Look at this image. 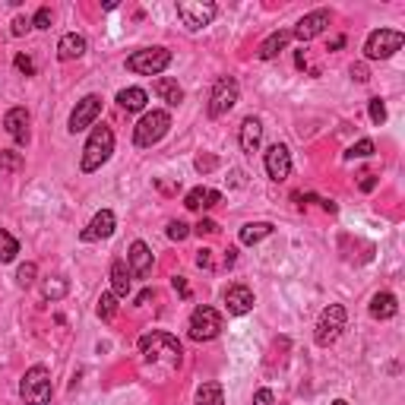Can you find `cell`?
Wrapping results in <instances>:
<instances>
[{
	"instance_id": "obj_1",
	"label": "cell",
	"mask_w": 405,
	"mask_h": 405,
	"mask_svg": "<svg viewBox=\"0 0 405 405\" xmlns=\"http://www.w3.org/2000/svg\"><path fill=\"white\" fill-rule=\"evenodd\" d=\"M139 355L146 358L149 364H165V367H178L181 358H184V349L181 342L171 336V333H162V330H152L146 336H139Z\"/></svg>"
},
{
	"instance_id": "obj_2",
	"label": "cell",
	"mask_w": 405,
	"mask_h": 405,
	"mask_svg": "<svg viewBox=\"0 0 405 405\" xmlns=\"http://www.w3.org/2000/svg\"><path fill=\"white\" fill-rule=\"evenodd\" d=\"M111 152H114V133H111V127H105V124L95 127L83 146V162H79V168H83L86 174L98 171V168L111 158Z\"/></svg>"
},
{
	"instance_id": "obj_3",
	"label": "cell",
	"mask_w": 405,
	"mask_h": 405,
	"mask_svg": "<svg viewBox=\"0 0 405 405\" xmlns=\"http://www.w3.org/2000/svg\"><path fill=\"white\" fill-rule=\"evenodd\" d=\"M168 130H171V114L168 111H146L139 117V124L133 127V143H137V149H152L155 143L165 139Z\"/></svg>"
},
{
	"instance_id": "obj_4",
	"label": "cell",
	"mask_w": 405,
	"mask_h": 405,
	"mask_svg": "<svg viewBox=\"0 0 405 405\" xmlns=\"http://www.w3.org/2000/svg\"><path fill=\"white\" fill-rule=\"evenodd\" d=\"M20 392H22V402L26 405H51V371L45 364H35L29 367L26 377L20 383Z\"/></svg>"
},
{
	"instance_id": "obj_5",
	"label": "cell",
	"mask_w": 405,
	"mask_h": 405,
	"mask_svg": "<svg viewBox=\"0 0 405 405\" xmlns=\"http://www.w3.org/2000/svg\"><path fill=\"white\" fill-rule=\"evenodd\" d=\"M168 67H171V51L162 48V45L133 51V54L127 57V70H130V73H139V76H158V73H165Z\"/></svg>"
},
{
	"instance_id": "obj_6",
	"label": "cell",
	"mask_w": 405,
	"mask_h": 405,
	"mask_svg": "<svg viewBox=\"0 0 405 405\" xmlns=\"http://www.w3.org/2000/svg\"><path fill=\"white\" fill-rule=\"evenodd\" d=\"M405 45V35L399 29H374L364 42V57L367 61H390L399 48Z\"/></svg>"
},
{
	"instance_id": "obj_7",
	"label": "cell",
	"mask_w": 405,
	"mask_h": 405,
	"mask_svg": "<svg viewBox=\"0 0 405 405\" xmlns=\"http://www.w3.org/2000/svg\"><path fill=\"white\" fill-rule=\"evenodd\" d=\"M345 320H349V314H345V307H342V304H330V307H326L320 316H316L314 342L320 345V349H330V345L336 342L339 336H342Z\"/></svg>"
},
{
	"instance_id": "obj_8",
	"label": "cell",
	"mask_w": 405,
	"mask_h": 405,
	"mask_svg": "<svg viewBox=\"0 0 405 405\" xmlns=\"http://www.w3.org/2000/svg\"><path fill=\"white\" fill-rule=\"evenodd\" d=\"M187 333H190L193 342H209V339H215L222 333V314L215 307H209V304H199L190 314Z\"/></svg>"
},
{
	"instance_id": "obj_9",
	"label": "cell",
	"mask_w": 405,
	"mask_h": 405,
	"mask_svg": "<svg viewBox=\"0 0 405 405\" xmlns=\"http://www.w3.org/2000/svg\"><path fill=\"white\" fill-rule=\"evenodd\" d=\"M238 79L234 76H219L213 83V92H209V117H222L238 105Z\"/></svg>"
},
{
	"instance_id": "obj_10",
	"label": "cell",
	"mask_w": 405,
	"mask_h": 405,
	"mask_svg": "<svg viewBox=\"0 0 405 405\" xmlns=\"http://www.w3.org/2000/svg\"><path fill=\"white\" fill-rule=\"evenodd\" d=\"M215 13H219V7L209 3V0H181V3H178V16H181V22H184L190 32L206 29L209 22L215 20Z\"/></svg>"
},
{
	"instance_id": "obj_11",
	"label": "cell",
	"mask_w": 405,
	"mask_h": 405,
	"mask_svg": "<svg viewBox=\"0 0 405 405\" xmlns=\"http://www.w3.org/2000/svg\"><path fill=\"white\" fill-rule=\"evenodd\" d=\"M102 105H105V98L102 95H83L79 102H76V108H73V114H70V127L67 130L70 133H83V130H89L92 124H95V117L102 114Z\"/></svg>"
},
{
	"instance_id": "obj_12",
	"label": "cell",
	"mask_w": 405,
	"mask_h": 405,
	"mask_svg": "<svg viewBox=\"0 0 405 405\" xmlns=\"http://www.w3.org/2000/svg\"><path fill=\"white\" fill-rule=\"evenodd\" d=\"M330 22H333L330 10H314V13H307V16L298 20V26L291 29V38H298V42H310V38H316V35L326 32Z\"/></svg>"
},
{
	"instance_id": "obj_13",
	"label": "cell",
	"mask_w": 405,
	"mask_h": 405,
	"mask_svg": "<svg viewBox=\"0 0 405 405\" xmlns=\"http://www.w3.org/2000/svg\"><path fill=\"white\" fill-rule=\"evenodd\" d=\"M266 174H269V181H285L291 174V152H289V146L285 143H275V146H269L266 149Z\"/></svg>"
},
{
	"instance_id": "obj_14",
	"label": "cell",
	"mask_w": 405,
	"mask_h": 405,
	"mask_svg": "<svg viewBox=\"0 0 405 405\" xmlns=\"http://www.w3.org/2000/svg\"><path fill=\"white\" fill-rule=\"evenodd\" d=\"M114 225H117L114 213H111V209H102V213L92 215V222L83 228V231H79V238H83L86 244H92V240H105V238H111V234H114Z\"/></svg>"
},
{
	"instance_id": "obj_15",
	"label": "cell",
	"mask_w": 405,
	"mask_h": 405,
	"mask_svg": "<svg viewBox=\"0 0 405 405\" xmlns=\"http://www.w3.org/2000/svg\"><path fill=\"white\" fill-rule=\"evenodd\" d=\"M127 269H130L133 279H146L152 273V250L146 247L143 240H133L130 254H127Z\"/></svg>"
},
{
	"instance_id": "obj_16",
	"label": "cell",
	"mask_w": 405,
	"mask_h": 405,
	"mask_svg": "<svg viewBox=\"0 0 405 405\" xmlns=\"http://www.w3.org/2000/svg\"><path fill=\"white\" fill-rule=\"evenodd\" d=\"M238 143H240V152L244 155H254L257 149H260L263 143V124H260V117H244V124H240V133H238Z\"/></svg>"
},
{
	"instance_id": "obj_17",
	"label": "cell",
	"mask_w": 405,
	"mask_h": 405,
	"mask_svg": "<svg viewBox=\"0 0 405 405\" xmlns=\"http://www.w3.org/2000/svg\"><path fill=\"white\" fill-rule=\"evenodd\" d=\"M225 307L228 314L234 316H244L254 310V291L247 289V285H231V289L225 291Z\"/></svg>"
},
{
	"instance_id": "obj_18",
	"label": "cell",
	"mask_w": 405,
	"mask_h": 405,
	"mask_svg": "<svg viewBox=\"0 0 405 405\" xmlns=\"http://www.w3.org/2000/svg\"><path fill=\"white\" fill-rule=\"evenodd\" d=\"M222 203V193L213 190V187H193V190H187L184 197V206L190 209V213H203V209H213Z\"/></svg>"
},
{
	"instance_id": "obj_19",
	"label": "cell",
	"mask_w": 405,
	"mask_h": 405,
	"mask_svg": "<svg viewBox=\"0 0 405 405\" xmlns=\"http://www.w3.org/2000/svg\"><path fill=\"white\" fill-rule=\"evenodd\" d=\"M3 127L16 143H29V111L26 108H10L3 117Z\"/></svg>"
},
{
	"instance_id": "obj_20",
	"label": "cell",
	"mask_w": 405,
	"mask_h": 405,
	"mask_svg": "<svg viewBox=\"0 0 405 405\" xmlns=\"http://www.w3.org/2000/svg\"><path fill=\"white\" fill-rule=\"evenodd\" d=\"M152 92H155L168 108H178V105L184 102V89H181L178 79H171V76H158L155 83H152Z\"/></svg>"
},
{
	"instance_id": "obj_21",
	"label": "cell",
	"mask_w": 405,
	"mask_h": 405,
	"mask_svg": "<svg viewBox=\"0 0 405 405\" xmlns=\"http://www.w3.org/2000/svg\"><path fill=\"white\" fill-rule=\"evenodd\" d=\"M133 289V275L130 269H127L124 260H114L111 263V295L114 298H127Z\"/></svg>"
},
{
	"instance_id": "obj_22",
	"label": "cell",
	"mask_w": 405,
	"mask_h": 405,
	"mask_svg": "<svg viewBox=\"0 0 405 405\" xmlns=\"http://www.w3.org/2000/svg\"><path fill=\"white\" fill-rule=\"evenodd\" d=\"M86 48H89V45H86L83 35H79V32H67L61 42H57V57H61V61H76V57L86 54Z\"/></svg>"
},
{
	"instance_id": "obj_23",
	"label": "cell",
	"mask_w": 405,
	"mask_h": 405,
	"mask_svg": "<svg viewBox=\"0 0 405 405\" xmlns=\"http://www.w3.org/2000/svg\"><path fill=\"white\" fill-rule=\"evenodd\" d=\"M399 304H396V295L392 291H377V295L371 298V316L374 320H390V316H396Z\"/></svg>"
},
{
	"instance_id": "obj_24",
	"label": "cell",
	"mask_w": 405,
	"mask_h": 405,
	"mask_svg": "<svg viewBox=\"0 0 405 405\" xmlns=\"http://www.w3.org/2000/svg\"><path fill=\"white\" fill-rule=\"evenodd\" d=\"M289 42H291V32H285V29H282V32H273L266 42L260 45V61H273V57H279V51Z\"/></svg>"
},
{
	"instance_id": "obj_25",
	"label": "cell",
	"mask_w": 405,
	"mask_h": 405,
	"mask_svg": "<svg viewBox=\"0 0 405 405\" xmlns=\"http://www.w3.org/2000/svg\"><path fill=\"white\" fill-rule=\"evenodd\" d=\"M273 234V222H247V225L240 228V244H260L263 238Z\"/></svg>"
},
{
	"instance_id": "obj_26",
	"label": "cell",
	"mask_w": 405,
	"mask_h": 405,
	"mask_svg": "<svg viewBox=\"0 0 405 405\" xmlns=\"http://www.w3.org/2000/svg\"><path fill=\"white\" fill-rule=\"evenodd\" d=\"M146 89H137V86H130V89H121L117 92V105L124 111H143L146 108Z\"/></svg>"
},
{
	"instance_id": "obj_27",
	"label": "cell",
	"mask_w": 405,
	"mask_h": 405,
	"mask_svg": "<svg viewBox=\"0 0 405 405\" xmlns=\"http://www.w3.org/2000/svg\"><path fill=\"white\" fill-rule=\"evenodd\" d=\"M197 405H225V390H222V383H199L197 390Z\"/></svg>"
},
{
	"instance_id": "obj_28",
	"label": "cell",
	"mask_w": 405,
	"mask_h": 405,
	"mask_svg": "<svg viewBox=\"0 0 405 405\" xmlns=\"http://www.w3.org/2000/svg\"><path fill=\"white\" fill-rule=\"evenodd\" d=\"M16 254H20V240L7 228H0V263H13Z\"/></svg>"
},
{
	"instance_id": "obj_29",
	"label": "cell",
	"mask_w": 405,
	"mask_h": 405,
	"mask_svg": "<svg viewBox=\"0 0 405 405\" xmlns=\"http://www.w3.org/2000/svg\"><path fill=\"white\" fill-rule=\"evenodd\" d=\"M70 291V285H67V279H45L42 282V295L48 298V301H61L63 295Z\"/></svg>"
},
{
	"instance_id": "obj_30",
	"label": "cell",
	"mask_w": 405,
	"mask_h": 405,
	"mask_svg": "<svg viewBox=\"0 0 405 405\" xmlns=\"http://www.w3.org/2000/svg\"><path fill=\"white\" fill-rule=\"evenodd\" d=\"M20 168H22V152L0 149V171H20Z\"/></svg>"
},
{
	"instance_id": "obj_31",
	"label": "cell",
	"mask_w": 405,
	"mask_h": 405,
	"mask_svg": "<svg viewBox=\"0 0 405 405\" xmlns=\"http://www.w3.org/2000/svg\"><path fill=\"white\" fill-rule=\"evenodd\" d=\"M95 314L102 316V320H114V314H117V298L111 295V291H105V295L98 298V307H95Z\"/></svg>"
},
{
	"instance_id": "obj_32",
	"label": "cell",
	"mask_w": 405,
	"mask_h": 405,
	"mask_svg": "<svg viewBox=\"0 0 405 405\" xmlns=\"http://www.w3.org/2000/svg\"><path fill=\"white\" fill-rule=\"evenodd\" d=\"M371 155H374V139H358V143L345 152L349 162H355V158H371Z\"/></svg>"
},
{
	"instance_id": "obj_33",
	"label": "cell",
	"mask_w": 405,
	"mask_h": 405,
	"mask_svg": "<svg viewBox=\"0 0 405 405\" xmlns=\"http://www.w3.org/2000/svg\"><path fill=\"white\" fill-rule=\"evenodd\" d=\"M35 275H38V266H35V263H22V266L16 269V282H20L22 289H29V285H32Z\"/></svg>"
},
{
	"instance_id": "obj_34",
	"label": "cell",
	"mask_w": 405,
	"mask_h": 405,
	"mask_svg": "<svg viewBox=\"0 0 405 405\" xmlns=\"http://www.w3.org/2000/svg\"><path fill=\"white\" fill-rule=\"evenodd\" d=\"M367 114H371V121L374 124H383L386 121V105H383V98H371V105H367Z\"/></svg>"
},
{
	"instance_id": "obj_35",
	"label": "cell",
	"mask_w": 405,
	"mask_h": 405,
	"mask_svg": "<svg viewBox=\"0 0 405 405\" xmlns=\"http://www.w3.org/2000/svg\"><path fill=\"white\" fill-rule=\"evenodd\" d=\"M187 234H190V225H184V222H168V238L171 240H184Z\"/></svg>"
},
{
	"instance_id": "obj_36",
	"label": "cell",
	"mask_w": 405,
	"mask_h": 405,
	"mask_svg": "<svg viewBox=\"0 0 405 405\" xmlns=\"http://www.w3.org/2000/svg\"><path fill=\"white\" fill-rule=\"evenodd\" d=\"M32 29H51V7H42L32 16Z\"/></svg>"
},
{
	"instance_id": "obj_37",
	"label": "cell",
	"mask_w": 405,
	"mask_h": 405,
	"mask_svg": "<svg viewBox=\"0 0 405 405\" xmlns=\"http://www.w3.org/2000/svg\"><path fill=\"white\" fill-rule=\"evenodd\" d=\"M13 67L20 70V73H26V76H35V63H32V57H29V54H16Z\"/></svg>"
},
{
	"instance_id": "obj_38",
	"label": "cell",
	"mask_w": 405,
	"mask_h": 405,
	"mask_svg": "<svg viewBox=\"0 0 405 405\" xmlns=\"http://www.w3.org/2000/svg\"><path fill=\"white\" fill-rule=\"evenodd\" d=\"M197 266L199 269H213V250H209V247L197 250Z\"/></svg>"
},
{
	"instance_id": "obj_39",
	"label": "cell",
	"mask_w": 405,
	"mask_h": 405,
	"mask_svg": "<svg viewBox=\"0 0 405 405\" xmlns=\"http://www.w3.org/2000/svg\"><path fill=\"white\" fill-rule=\"evenodd\" d=\"M29 29H32V20H26V16H16V20H13V29H10V32H13V35H26Z\"/></svg>"
},
{
	"instance_id": "obj_40",
	"label": "cell",
	"mask_w": 405,
	"mask_h": 405,
	"mask_svg": "<svg viewBox=\"0 0 405 405\" xmlns=\"http://www.w3.org/2000/svg\"><path fill=\"white\" fill-rule=\"evenodd\" d=\"M171 285H174V291H178L181 298H190V285H187V279H184V275H174V279H171Z\"/></svg>"
},
{
	"instance_id": "obj_41",
	"label": "cell",
	"mask_w": 405,
	"mask_h": 405,
	"mask_svg": "<svg viewBox=\"0 0 405 405\" xmlns=\"http://www.w3.org/2000/svg\"><path fill=\"white\" fill-rule=\"evenodd\" d=\"M193 231H197V234H215V231H219V225H215L213 219H203L197 228H193Z\"/></svg>"
},
{
	"instance_id": "obj_42",
	"label": "cell",
	"mask_w": 405,
	"mask_h": 405,
	"mask_svg": "<svg viewBox=\"0 0 405 405\" xmlns=\"http://www.w3.org/2000/svg\"><path fill=\"white\" fill-rule=\"evenodd\" d=\"M358 187H361L364 193H371L374 187H377V174H361V181H358Z\"/></svg>"
},
{
	"instance_id": "obj_43",
	"label": "cell",
	"mask_w": 405,
	"mask_h": 405,
	"mask_svg": "<svg viewBox=\"0 0 405 405\" xmlns=\"http://www.w3.org/2000/svg\"><path fill=\"white\" fill-rule=\"evenodd\" d=\"M254 405H273V390H257L254 392Z\"/></svg>"
},
{
	"instance_id": "obj_44",
	"label": "cell",
	"mask_w": 405,
	"mask_h": 405,
	"mask_svg": "<svg viewBox=\"0 0 405 405\" xmlns=\"http://www.w3.org/2000/svg\"><path fill=\"white\" fill-rule=\"evenodd\" d=\"M351 76H355L358 83H367V79H371V76H367V67H364V63H355V67H351Z\"/></svg>"
},
{
	"instance_id": "obj_45",
	"label": "cell",
	"mask_w": 405,
	"mask_h": 405,
	"mask_svg": "<svg viewBox=\"0 0 405 405\" xmlns=\"http://www.w3.org/2000/svg\"><path fill=\"white\" fill-rule=\"evenodd\" d=\"M197 168H199V171H209V168H215V158H203V155H199L197 158Z\"/></svg>"
},
{
	"instance_id": "obj_46",
	"label": "cell",
	"mask_w": 405,
	"mask_h": 405,
	"mask_svg": "<svg viewBox=\"0 0 405 405\" xmlns=\"http://www.w3.org/2000/svg\"><path fill=\"white\" fill-rule=\"evenodd\" d=\"M152 298H155V291H152V289H146V291H139L137 304H139V307H143V304H149V301H152Z\"/></svg>"
},
{
	"instance_id": "obj_47",
	"label": "cell",
	"mask_w": 405,
	"mask_h": 405,
	"mask_svg": "<svg viewBox=\"0 0 405 405\" xmlns=\"http://www.w3.org/2000/svg\"><path fill=\"white\" fill-rule=\"evenodd\" d=\"M342 45H345V38L339 35V38H333V42H330V51H333V48H342Z\"/></svg>"
},
{
	"instance_id": "obj_48",
	"label": "cell",
	"mask_w": 405,
	"mask_h": 405,
	"mask_svg": "<svg viewBox=\"0 0 405 405\" xmlns=\"http://www.w3.org/2000/svg\"><path fill=\"white\" fill-rule=\"evenodd\" d=\"M234 254H238V250H228L225 254V266H234Z\"/></svg>"
},
{
	"instance_id": "obj_49",
	"label": "cell",
	"mask_w": 405,
	"mask_h": 405,
	"mask_svg": "<svg viewBox=\"0 0 405 405\" xmlns=\"http://www.w3.org/2000/svg\"><path fill=\"white\" fill-rule=\"evenodd\" d=\"M333 405H349V402H345V399H336V402H333Z\"/></svg>"
}]
</instances>
